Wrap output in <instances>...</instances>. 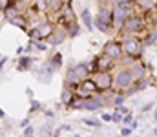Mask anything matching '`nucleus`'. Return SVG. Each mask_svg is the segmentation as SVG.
I'll return each instance as SVG.
<instances>
[{
    "label": "nucleus",
    "instance_id": "1",
    "mask_svg": "<svg viewBox=\"0 0 157 137\" xmlns=\"http://www.w3.org/2000/svg\"><path fill=\"white\" fill-rule=\"evenodd\" d=\"M119 42H121L122 55L128 57L132 62H135V60H139V59L143 57V48H144V44H143L141 37H132V35H128V37L119 39Z\"/></svg>",
    "mask_w": 157,
    "mask_h": 137
},
{
    "label": "nucleus",
    "instance_id": "2",
    "mask_svg": "<svg viewBox=\"0 0 157 137\" xmlns=\"http://www.w3.org/2000/svg\"><path fill=\"white\" fill-rule=\"evenodd\" d=\"M93 28L101 33H110L113 29V11L112 6H99L97 15L93 17Z\"/></svg>",
    "mask_w": 157,
    "mask_h": 137
},
{
    "label": "nucleus",
    "instance_id": "3",
    "mask_svg": "<svg viewBox=\"0 0 157 137\" xmlns=\"http://www.w3.org/2000/svg\"><path fill=\"white\" fill-rule=\"evenodd\" d=\"M112 73H113V90L119 91V93H122L133 82V77H132V71H130L128 66H121L119 64Z\"/></svg>",
    "mask_w": 157,
    "mask_h": 137
},
{
    "label": "nucleus",
    "instance_id": "4",
    "mask_svg": "<svg viewBox=\"0 0 157 137\" xmlns=\"http://www.w3.org/2000/svg\"><path fill=\"white\" fill-rule=\"evenodd\" d=\"M97 86V93H104V91L113 90V73L112 71H97L91 75Z\"/></svg>",
    "mask_w": 157,
    "mask_h": 137
},
{
    "label": "nucleus",
    "instance_id": "5",
    "mask_svg": "<svg viewBox=\"0 0 157 137\" xmlns=\"http://www.w3.org/2000/svg\"><path fill=\"white\" fill-rule=\"evenodd\" d=\"M102 53L108 55L110 59H113L117 64L122 60V57H124L122 55V49H121V42H119L117 39H110L106 44L102 46Z\"/></svg>",
    "mask_w": 157,
    "mask_h": 137
},
{
    "label": "nucleus",
    "instance_id": "6",
    "mask_svg": "<svg viewBox=\"0 0 157 137\" xmlns=\"http://www.w3.org/2000/svg\"><path fill=\"white\" fill-rule=\"evenodd\" d=\"M66 39H68V31H66V28H64V26H57V24H55V29H53V33L48 37L46 44L49 46V48H57V46L62 44Z\"/></svg>",
    "mask_w": 157,
    "mask_h": 137
},
{
    "label": "nucleus",
    "instance_id": "7",
    "mask_svg": "<svg viewBox=\"0 0 157 137\" xmlns=\"http://www.w3.org/2000/svg\"><path fill=\"white\" fill-rule=\"evenodd\" d=\"M106 106V101L101 93H93L91 97L86 99V104H84V110L88 112H101L102 108Z\"/></svg>",
    "mask_w": 157,
    "mask_h": 137
},
{
    "label": "nucleus",
    "instance_id": "8",
    "mask_svg": "<svg viewBox=\"0 0 157 137\" xmlns=\"http://www.w3.org/2000/svg\"><path fill=\"white\" fill-rule=\"evenodd\" d=\"M53 75H55V70H53V68H51L48 62H44L39 70L35 71V77H37V81H39V82H44V84L51 82Z\"/></svg>",
    "mask_w": 157,
    "mask_h": 137
},
{
    "label": "nucleus",
    "instance_id": "9",
    "mask_svg": "<svg viewBox=\"0 0 157 137\" xmlns=\"http://www.w3.org/2000/svg\"><path fill=\"white\" fill-rule=\"evenodd\" d=\"M128 68H130V71H132V77H133V81H141V79L148 77V68H146L144 64H141V60H135V62H132Z\"/></svg>",
    "mask_w": 157,
    "mask_h": 137
},
{
    "label": "nucleus",
    "instance_id": "10",
    "mask_svg": "<svg viewBox=\"0 0 157 137\" xmlns=\"http://www.w3.org/2000/svg\"><path fill=\"white\" fill-rule=\"evenodd\" d=\"M66 4L68 0H46V17L49 18L51 15H59Z\"/></svg>",
    "mask_w": 157,
    "mask_h": 137
},
{
    "label": "nucleus",
    "instance_id": "11",
    "mask_svg": "<svg viewBox=\"0 0 157 137\" xmlns=\"http://www.w3.org/2000/svg\"><path fill=\"white\" fill-rule=\"evenodd\" d=\"M71 70H73V73L78 77V81H82L86 77H91V70H90V64L88 62H77V64L71 66Z\"/></svg>",
    "mask_w": 157,
    "mask_h": 137
},
{
    "label": "nucleus",
    "instance_id": "12",
    "mask_svg": "<svg viewBox=\"0 0 157 137\" xmlns=\"http://www.w3.org/2000/svg\"><path fill=\"white\" fill-rule=\"evenodd\" d=\"M73 99H75V91L71 90L70 86L64 84V88H62V91H60V106L70 108L71 102H73Z\"/></svg>",
    "mask_w": 157,
    "mask_h": 137
},
{
    "label": "nucleus",
    "instance_id": "13",
    "mask_svg": "<svg viewBox=\"0 0 157 137\" xmlns=\"http://www.w3.org/2000/svg\"><path fill=\"white\" fill-rule=\"evenodd\" d=\"M53 29H55V22H49V20H46L44 24H40L39 28H37L39 39H40V40H48V37L53 33Z\"/></svg>",
    "mask_w": 157,
    "mask_h": 137
},
{
    "label": "nucleus",
    "instance_id": "14",
    "mask_svg": "<svg viewBox=\"0 0 157 137\" xmlns=\"http://www.w3.org/2000/svg\"><path fill=\"white\" fill-rule=\"evenodd\" d=\"M35 60L37 59L31 57V55H20L18 57V62H17V70L18 71H28V70H31V66H33Z\"/></svg>",
    "mask_w": 157,
    "mask_h": 137
},
{
    "label": "nucleus",
    "instance_id": "15",
    "mask_svg": "<svg viewBox=\"0 0 157 137\" xmlns=\"http://www.w3.org/2000/svg\"><path fill=\"white\" fill-rule=\"evenodd\" d=\"M64 84L66 86H70L73 91H77L78 90V84H80V81H78V77L73 73V70L70 68L68 71H66V77H64Z\"/></svg>",
    "mask_w": 157,
    "mask_h": 137
},
{
    "label": "nucleus",
    "instance_id": "16",
    "mask_svg": "<svg viewBox=\"0 0 157 137\" xmlns=\"http://www.w3.org/2000/svg\"><path fill=\"white\" fill-rule=\"evenodd\" d=\"M80 22H82V26H84L88 31H93V15H91V11H90L88 7L82 9V13H80Z\"/></svg>",
    "mask_w": 157,
    "mask_h": 137
},
{
    "label": "nucleus",
    "instance_id": "17",
    "mask_svg": "<svg viewBox=\"0 0 157 137\" xmlns=\"http://www.w3.org/2000/svg\"><path fill=\"white\" fill-rule=\"evenodd\" d=\"M46 62H48V64L57 71V70H60V68H62V64H64V57H62V53H60V51H55V53H53Z\"/></svg>",
    "mask_w": 157,
    "mask_h": 137
},
{
    "label": "nucleus",
    "instance_id": "18",
    "mask_svg": "<svg viewBox=\"0 0 157 137\" xmlns=\"http://www.w3.org/2000/svg\"><path fill=\"white\" fill-rule=\"evenodd\" d=\"M66 31H68V39H77L78 35H80V31H82V26H80L78 20H75V22H71V24L66 26Z\"/></svg>",
    "mask_w": 157,
    "mask_h": 137
},
{
    "label": "nucleus",
    "instance_id": "19",
    "mask_svg": "<svg viewBox=\"0 0 157 137\" xmlns=\"http://www.w3.org/2000/svg\"><path fill=\"white\" fill-rule=\"evenodd\" d=\"M9 24L20 28L22 31H28V18H26V15H18V17H15L13 20H9Z\"/></svg>",
    "mask_w": 157,
    "mask_h": 137
},
{
    "label": "nucleus",
    "instance_id": "20",
    "mask_svg": "<svg viewBox=\"0 0 157 137\" xmlns=\"http://www.w3.org/2000/svg\"><path fill=\"white\" fill-rule=\"evenodd\" d=\"M35 13H42L46 15V0H33V4L29 6Z\"/></svg>",
    "mask_w": 157,
    "mask_h": 137
},
{
    "label": "nucleus",
    "instance_id": "21",
    "mask_svg": "<svg viewBox=\"0 0 157 137\" xmlns=\"http://www.w3.org/2000/svg\"><path fill=\"white\" fill-rule=\"evenodd\" d=\"M84 104H86V99L75 93V99H73V102H71L70 110H84Z\"/></svg>",
    "mask_w": 157,
    "mask_h": 137
},
{
    "label": "nucleus",
    "instance_id": "22",
    "mask_svg": "<svg viewBox=\"0 0 157 137\" xmlns=\"http://www.w3.org/2000/svg\"><path fill=\"white\" fill-rule=\"evenodd\" d=\"M40 132H42V135L44 137H51L53 135V123H51V119H48V123H44V124L40 126Z\"/></svg>",
    "mask_w": 157,
    "mask_h": 137
},
{
    "label": "nucleus",
    "instance_id": "23",
    "mask_svg": "<svg viewBox=\"0 0 157 137\" xmlns=\"http://www.w3.org/2000/svg\"><path fill=\"white\" fill-rule=\"evenodd\" d=\"M29 44L33 46L35 51H48L49 46L46 44V40H29Z\"/></svg>",
    "mask_w": 157,
    "mask_h": 137
},
{
    "label": "nucleus",
    "instance_id": "24",
    "mask_svg": "<svg viewBox=\"0 0 157 137\" xmlns=\"http://www.w3.org/2000/svg\"><path fill=\"white\" fill-rule=\"evenodd\" d=\"M42 108H44V106H42L40 101H37V99H31V101H29V115H33V113L40 112Z\"/></svg>",
    "mask_w": 157,
    "mask_h": 137
},
{
    "label": "nucleus",
    "instance_id": "25",
    "mask_svg": "<svg viewBox=\"0 0 157 137\" xmlns=\"http://www.w3.org/2000/svg\"><path fill=\"white\" fill-rule=\"evenodd\" d=\"M126 102V97L122 95V93H119V91H115V95H113V99H112V104L117 108V106H122Z\"/></svg>",
    "mask_w": 157,
    "mask_h": 137
},
{
    "label": "nucleus",
    "instance_id": "26",
    "mask_svg": "<svg viewBox=\"0 0 157 137\" xmlns=\"http://www.w3.org/2000/svg\"><path fill=\"white\" fill-rule=\"evenodd\" d=\"M133 121H135V119H133V113H132V112H126V113L122 115V123H121V124H122V126H130Z\"/></svg>",
    "mask_w": 157,
    "mask_h": 137
},
{
    "label": "nucleus",
    "instance_id": "27",
    "mask_svg": "<svg viewBox=\"0 0 157 137\" xmlns=\"http://www.w3.org/2000/svg\"><path fill=\"white\" fill-rule=\"evenodd\" d=\"M82 123L88 124V126H93V128H99V126H101V121H99V119H88V117H84Z\"/></svg>",
    "mask_w": 157,
    "mask_h": 137
},
{
    "label": "nucleus",
    "instance_id": "28",
    "mask_svg": "<svg viewBox=\"0 0 157 137\" xmlns=\"http://www.w3.org/2000/svg\"><path fill=\"white\" fill-rule=\"evenodd\" d=\"M112 123H115V124H121L122 123V113L121 112H112Z\"/></svg>",
    "mask_w": 157,
    "mask_h": 137
},
{
    "label": "nucleus",
    "instance_id": "29",
    "mask_svg": "<svg viewBox=\"0 0 157 137\" xmlns=\"http://www.w3.org/2000/svg\"><path fill=\"white\" fill-rule=\"evenodd\" d=\"M132 134H133L132 126H122L121 128V137H132Z\"/></svg>",
    "mask_w": 157,
    "mask_h": 137
},
{
    "label": "nucleus",
    "instance_id": "30",
    "mask_svg": "<svg viewBox=\"0 0 157 137\" xmlns=\"http://www.w3.org/2000/svg\"><path fill=\"white\" fill-rule=\"evenodd\" d=\"M22 135H28V137H35V128L29 124L26 128H22Z\"/></svg>",
    "mask_w": 157,
    "mask_h": 137
},
{
    "label": "nucleus",
    "instance_id": "31",
    "mask_svg": "<svg viewBox=\"0 0 157 137\" xmlns=\"http://www.w3.org/2000/svg\"><path fill=\"white\" fill-rule=\"evenodd\" d=\"M29 124H31V117H26V119L20 121V126H22V128H26V126H29Z\"/></svg>",
    "mask_w": 157,
    "mask_h": 137
},
{
    "label": "nucleus",
    "instance_id": "32",
    "mask_svg": "<svg viewBox=\"0 0 157 137\" xmlns=\"http://www.w3.org/2000/svg\"><path fill=\"white\" fill-rule=\"evenodd\" d=\"M57 132H59V134H62V132H71V126H70V124H64V126H60Z\"/></svg>",
    "mask_w": 157,
    "mask_h": 137
},
{
    "label": "nucleus",
    "instance_id": "33",
    "mask_svg": "<svg viewBox=\"0 0 157 137\" xmlns=\"http://www.w3.org/2000/svg\"><path fill=\"white\" fill-rule=\"evenodd\" d=\"M6 62H7V57L0 55V73H2V70H4V66H6Z\"/></svg>",
    "mask_w": 157,
    "mask_h": 137
},
{
    "label": "nucleus",
    "instance_id": "34",
    "mask_svg": "<svg viewBox=\"0 0 157 137\" xmlns=\"http://www.w3.org/2000/svg\"><path fill=\"white\" fill-rule=\"evenodd\" d=\"M44 115H46L48 119H53V117H55V112H53V110H44Z\"/></svg>",
    "mask_w": 157,
    "mask_h": 137
},
{
    "label": "nucleus",
    "instance_id": "35",
    "mask_svg": "<svg viewBox=\"0 0 157 137\" xmlns=\"http://www.w3.org/2000/svg\"><path fill=\"white\" fill-rule=\"evenodd\" d=\"M102 121L104 123H112V113H102Z\"/></svg>",
    "mask_w": 157,
    "mask_h": 137
},
{
    "label": "nucleus",
    "instance_id": "36",
    "mask_svg": "<svg viewBox=\"0 0 157 137\" xmlns=\"http://www.w3.org/2000/svg\"><path fill=\"white\" fill-rule=\"evenodd\" d=\"M99 6H112V0H97Z\"/></svg>",
    "mask_w": 157,
    "mask_h": 137
},
{
    "label": "nucleus",
    "instance_id": "37",
    "mask_svg": "<svg viewBox=\"0 0 157 137\" xmlns=\"http://www.w3.org/2000/svg\"><path fill=\"white\" fill-rule=\"evenodd\" d=\"M152 108H154V102L150 101L148 104H144V108H143V112H148V110H152Z\"/></svg>",
    "mask_w": 157,
    "mask_h": 137
},
{
    "label": "nucleus",
    "instance_id": "38",
    "mask_svg": "<svg viewBox=\"0 0 157 137\" xmlns=\"http://www.w3.org/2000/svg\"><path fill=\"white\" fill-rule=\"evenodd\" d=\"M18 2H20L22 6H26V7H29V6L33 4V0H18Z\"/></svg>",
    "mask_w": 157,
    "mask_h": 137
},
{
    "label": "nucleus",
    "instance_id": "39",
    "mask_svg": "<svg viewBox=\"0 0 157 137\" xmlns=\"http://www.w3.org/2000/svg\"><path fill=\"white\" fill-rule=\"evenodd\" d=\"M124 2H130V0H112V6H121Z\"/></svg>",
    "mask_w": 157,
    "mask_h": 137
},
{
    "label": "nucleus",
    "instance_id": "40",
    "mask_svg": "<svg viewBox=\"0 0 157 137\" xmlns=\"http://www.w3.org/2000/svg\"><path fill=\"white\" fill-rule=\"evenodd\" d=\"M17 53H18V55H22V53H24V46H20V48H17Z\"/></svg>",
    "mask_w": 157,
    "mask_h": 137
},
{
    "label": "nucleus",
    "instance_id": "41",
    "mask_svg": "<svg viewBox=\"0 0 157 137\" xmlns=\"http://www.w3.org/2000/svg\"><path fill=\"white\" fill-rule=\"evenodd\" d=\"M4 117H6V112H4V110L0 108V119H4Z\"/></svg>",
    "mask_w": 157,
    "mask_h": 137
},
{
    "label": "nucleus",
    "instance_id": "42",
    "mask_svg": "<svg viewBox=\"0 0 157 137\" xmlns=\"http://www.w3.org/2000/svg\"><path fill=\"white\" fill-rule=\"evenodd\" d=\"M154 121H155V126H157V112H154Z\"/></svg>",
    "mask_w": 157,
    "mask_h": 137
},
{
    "label": "nucleus",
    "instance_id": "43",
    "mask_svg": "<svg viewBox=\"0 0 157 137\" xmlns=\"http://www.w3.org/2000/svg\"><path fill=\"white\" fill-rule=\"evenodd\" d=\"M154 11H155V13H157V0H155V2H154Z\"/></svg>",
    "mask_w": 157,
    "mask_h": 137
},
{
    "label": "nucleus",
    "instance_id": "44",
    "mask_svg": "<svg viewBox=\"0 0 157 137\" xmlns=\"http://www.w3.org/2000/svg\"><path fill=\"white\" fill-rule=\"evenodd\" d=\"M154 135L157 137V126H155V128H154Z\"/></svg>",
    "mask_w": 157,
    "mask_h": 137
},
{
    "label": "nucleus",
    "instance_id": "45",
    "mask_svg": "<svg viewBox=\"0 0 157 137\" xmlns=\"http://www.w3.org/2000/svg\"><path fill=\"white\" fill-rule=\"evenodd\" d=\"M6 4V0H0V6H4Z\"/></svg>",
    "mask_w": 157,
    "mask_h": 137
},
{
    "label": "nucleus",
    "instance_id": "46",
    "mask_svg": "<svg viewBox=\"0 0 157 137\" xmlns=\"http://www.w3.org/2000/svg\"><path fill=\"white\" fill-rule=\"evenodd\" d=\"M0 31H2V22H0Z\"/></svg>",
    "mask_w": 157,
    "mask_h": 137
},
{
    "label": "nucleus",
    "instance_id": "47",
    "mask_svg": "<svg viewBox=\"0 0 157 137\" xmlns=\"http://www.w3.org/2000/svg\"><path fill=\"white\" fill-rule=\"evenodd\" d=\"M20 137H28V135H20Z\"/></svg>",
    "mask_w": 157,
    "mask_h": 137
},
{
    "label": "nucleus",
    "instance_id": "48",
    "mask_svg": "<svg viewBox=\"0 0 157 137\" xmlns=\"http://www.w3.org/2000/svg\"><path fill=\"white\" fill-rule=\"evenodd\" d=\"M155 112H157V106H155Z\"/></svg>",
    "mask_w": 157,
    "mask_h": 137
},
{
    "label": "nucleus",
    "instance_id": "49",
    "mask_svg": "<svg viewBox=\"0 0 157 137\" xmlns=\"http://www.w3.org/2000/svg\"><path fill=\"white\" fill-rule=\"evenodd\" d=\"M152 2H155V0H152Z\"/></svg>",
    "mask_w": 157,
    "mask_h": 137
}]
</instances>
